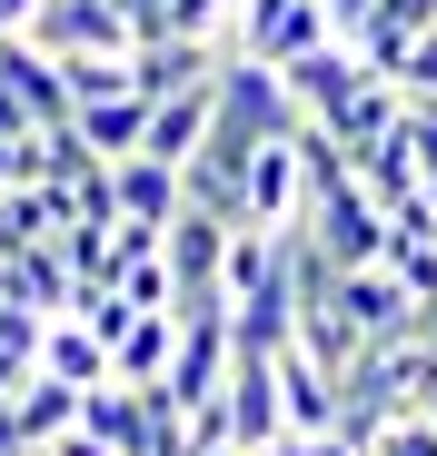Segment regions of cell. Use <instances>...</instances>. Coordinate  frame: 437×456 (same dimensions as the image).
Segmentation results:
<instances>
[{"label":"cell","instance_id":"cell-1","mask_svg":"<svg viewBox=\"0 0 437 456\" xmlns=\"http://www.w3.org/2000/svg\"><path fill=\"white\" fill-rule=\"evenodd\" d=\"M229 40H239V60H268V69H288V60L328 50V40H338V20L318 11V0H239Z\"/></svg>","mask_w":437,"mask_h":456},{"label":"cell","instance_id":"cell-2","mask_svg":"<svg viewBox=\"0 0 437 456\" xmlns=\"http://www.w3.org/2000/svg\"><path fill=\"white\" fill-rule=\"evenodd\" d=\"M299 239H318L338 268H388V208L368 189H328L299 208Z\"/></svg>","mask_w":437,"mask_h":456},{"label":"cell","instance_id":"cell-3","mask_svg":"<svg viewBox=\"0 0 437 456\" xmlns=\"http://www.w3.org/2000/svg\"><path fill=\"white\" fill-rule=\"evenodd\" d=\"M21 40H40L50 60H80V50H139V30H129L120 0H40Z\"/></svg>","mask_w":437,"mask_h":456},{"label":"cell","instance_id":"cell-4","mask_svg":"<svg viewBox=\"0 0 437 456\" xmlns=\"http://www.w3.org/2000/svg\"><path fill=\"white\" fill-rule=\"evenodd\" d=\"M218 407H229V436H239V456L278 446V436H288V397H278V357L239 347V367H229V387H218Z\"/></svg>","mask_w":437,"mask_h":456},{"label":"cell","instance_id":"cell-5","mask_svg":"<svg viewBox=\"0 0 437 456\" xmlns=\"http://www.w3.org/2000/svg\"><path fill=\"white\" fill-rule=\"evenodd\" d=\"M218 119H229V129H249V139H288L309 110L288 100V80H278L268 60H229V69H218Z\"/></svg>","mask_w":437,"mask_h":456},{"label":"cell","instance_id":"cell-6","mask_svg":"<svg viewBox=\"0 0 437 456\" xmlns=\"http://www.w3.org/2000/svg\"><path fill=\"white\" fill-rule=\"evenodd\" d=\"M229 367H239V338L229 318H179V357H169V407H218V387H229Z\"/></svg>","mask_w":437,"mask_h":456},{"label":"cell","instance_id":"cell-7","mask_svg":"<svg viewBox=\"0 0 437 456\" xmlns=\"http://www.w3.org/2000/svg\"><path fill=\"white\" fill-rule=\"evenodd\" d=\"M218 69H229L218 40H139V50H129V90L160 110V100H179V90H218Z\"/></svg>","mask_w":437,"mask_h":456},{"label":"cell","instance_id":"cell-8","mask_svg":"<svg viewBox=\"0 0 437 456\" xmlns=\"http://www.w3.org/2000/svg\"><path fill=\"white\" fill-rule=\"evenodd\" d=\"M0 90H11L40 129H70L80 119V100H70V80H60V60L40 50V40H0Z\"/></svg>","mask_w":437,"mask_h":456},{"label":"cell","instance_id":"cell-9","mask_svg":"<svg viewBox=\"0 0 437 456\" xmlns=\"http://www.w3.org/2000/svg\"><path fill=\"white\" fill-rule=\"evenodd\" d=\"M70 427H80V387H60V377H30V387L0 407V446H21V456H50Z\"/></svg>","mask_w":437,"mask_h":456},{"label":"cell","instance_id":"cell-10","mask_svg":"<svg viewBox=\"0 0 437 456\" xmlns=\"http://www.w3.org/2000/svg\"><path fill=\"white\" fill-rule=\"evenodd\" d=\"M278 80H288V100H299L309 119H338L358 90H368V60H358L348 40H328V50H309V60H288Z\"/></svg>","mask_w":437,"mask_h":456},{"label":"cell","instance_id":"cell-11","mask_svg":"<svg viewBox=\"0 0 437 456\" xmlns=\"http://www.w3.org/2000/svg\"><path fill=\"white\" fill-rule=\"evenodd\" d=\"M299 208H309L299 129H288V139H259V159H249V228H299Z\"/></svg>","mask_w":437,"mask_h":456},{"label":"cell","instance_id":"cell-12","mask_svg":"<svg viewBox=\"0 0 437 456\" xmlns=\"http://www.w3.org/2000/svg\"><path fill=\"white\" fill-rule=\"evenodd\" d=\"M110 199H120V218H139V228H169L189 199H179V169L169 159H150V149H139V159H110Z\"/></svg>","mask_w":437,"mask_h":456},{"label":"cell","instance_id":"cell-13","mask_svg":"<svg viewBox=\"0 0 437 456\" xmlns=\"http://www.w3.org/2000/svg\"><path fill=\"white\" fill-rule=\"evenodd\" d=\"M80 436H100L110 456H139V446H150V387H120V377L90 387L80 397Z\"/></svg>","mask_w":437,"mask_h":456},{"label":"cell","instance_id":"cell-14","mask_svg":"<svg viewBox=\"0 0 437 456\" xmlns=\"http://www.w3.org/2000/svg\"><path fill=\"white\" fill-rule=\"evenodd\" d=\"M209 129H218V90H179V100H160V110H150V159L189 169L199 149H209Z\"/></svg>","mask_w":437,"mask_h":456},{"label":"cell","instance_id":"cell-15","mask_svg":"<svg viewBox=\"0 0 437 456\" xmlns=\"http://www.w3.org/2000/svg\"><path fill=\"white\" fill-rule=\"evenodd\" d=\"M278 397H288V436H328L338 427V377L299 347H278Z\"/></svg>","mask_w":437,"mask_h":456},{"label":"cell","instance_id":"cell-16","mask_svg":"<svg viewBox=\"0 0 437 456\" xmlns=\"http://www.w3.org/2000/svg\"><path fill=\"white\" fill-rule=\"evenodd\" d=\"M40 377H60V387H110V347L80 328V318H50V338H40Z\"/></svg>","mask_w":437,"mask_h":456},{"label":"cell","instance_id":"cell-17","mask_svg":"<svg viewBox=\"0 0 437 456\" xmlns=\"http://www.w3.org/2000/svg\"><path fill=\"white\" fill-rule=\"evenodd\" d=\"M169 357H179V318L160 308V318H139V328L110 347V377H120V387H160V377H169Z\"/></svg>","mask_w":437,"mask_h":456},{"label":"cell","instance_id":"cell-18","mask_svg":"<svg viewBox=\"0 0 437 456\" xmlns=\"http://www.w3.org/2000/svg\"><path fill=\"white\" fill-rule=\"evenodd\" d=\"M80 139L100 149V159H139V149H150V100H90Z\"/></svg>","mask_w":437,"mask_h":456},{"label":"cell","instance_id":"cell-19","mask_svg":"<svg viewBox=\"0 0 437 456\" xmlns=\"http://www.w3.org/2000/svg\"><path fill=\"white\" fill-rule=\"evenodd\" d=\"M60 80H70V100H139L129 90V50H80V60H60Z\"/></svg>","mask_w":437,"mask_h":456},{"label":"cell","instance_id":"cell-20","mask_svg":"<svg viewBox=\"0 0 437 456\" xmlns=\"http://www.w3.org/2000/svg\"><path fill=\"white\" fill-rule=\"evenodd\" d=\"M70 318H80V328H90L100 347H120V338L139 328V308H129L120 288H70Z\"/></svg>","mask_w":437,"mask_h":456},{"label":"cell","instance_id":"cell-21","mask_svg":"<svg viewBox=\"0 0 437 456\" xmlns=\"http://www.w3.org/2000/svg\"><path fill=\"white\" fill-rule=\"evenodd\" d=\"M388 278L427 308V297H437V239H388Z\"/></svg>","mask_w":437,"mask_h":456},{"label":"cell","instance_id":"cell-22","mask_svg":"<svg viewBox=\"0 0 437 456\" xmlns=\"http://www.w3.org/2000/svg\"><path fill=\"white\" fill-rule=\"evenodd\" d=\"M40 338H50V318L21 308V297H0V357H11V367H40Z\"/></svg>","mask_w":437,"mask_h":456},{"label":"cell","instance_id":"cell-23","mask_svg":"<svg viewBox=\"0 0 437 456\" xmlns=\"http://www.w3.org/2000/svg\"><path fill=\"white\" fill-rule=\"evenodd\" d=\"M398 139H408V159H417V179L437 189V100H408V119H398Z\"/></svg>","mask_w":437,"mask_h":456},{"label":"cell","instance_id":"cell-24","mask_svg":"<svg viewBox=\"0 0 437 456\" xmlns=\"http://www.w3.org/2000/svg\"><path fill=\"white\" fill-rule=\"evenodd\" d=\"M368 456H437V417H417V407H408V417H388Z\"/></svg>","mask_w":437,"mask_h":456},{"label":"cell","instance_id":"cell-25","mask_svg":"<svg viewBox=\"0 0 437 456\" xmlns=\"http://www.w3.org/2000/svg\"><path fill=\"white\" fill-rule=\"evenodd\" d=\"M318 11L338 20V40H358V20H368V11H378V0H318Z\"/></svg>","mask_w":437,"mask_h":456},{"label":"cell","instance_id":"cell-26","mask_svg":"<svg viewBox=\"0 0 437 456\" xmlns=\"http://www.w3.org/2000/svg\"><path fill=\"white\" fill-rule=\"evenodd\" d=\"M0 139H40V119H30V110H21L11 90H0Z\"/></svg>","mask_w":437,"mask_h":456},{"label":"cell","instance_id":"cell-27","mask_svg":"<svg viewBox=\"0 0 437 456\" xmlns=\"http://www.w3.org/2000/svg\"><path fill=\"white\" fill-rule=\"evenodd\" d=\"M30 11H40V0H0V40H21V30H30Z\"/></svg>","mask_w":437,"mask_h":456},{"label":"cell","instance_id":"cell-28","mask_svg":"<svg viewBox=\"0 0 437 456\" xmlns=\"http://www.w3.org/2000/svg\"><path fill=\"white\" fill-rule=\"evenodd\" d=\"M259 456H309V436H278V446H259Z\"/></svg>","mask_w":437,"mask_h":456},{"label":"cell","instance_id":"cell-29","mask_svg":"<svg viewBox=\"0 0 437 456\" xmlns=\"http://www.w3.org/2000/svg\"><path fill=\"white\" fill-rule=\"evenodd\" d=\"M199 456H239V446H199Z\"/></svg>","mask_w":437,"mask_h":456},{"label":"cell","instance_id":"cell-30","mask_svg":"<svg viewBox=\"0 0 437 456\" xmlns=\"http://www.w3.org/2000/svg\"><path fill=\"white\" fill-rule=\"evenodd\" d=\"M427 338H437V297H427Z\"/></svg>","mask_w":437,"mask_h":456},{"label":"cell","instance_id":"cell-31","mask_svg":"<svg viewBox=\"0 0 437 456\" xmlns=\"http://www.w3.org/2000/svg\"><path fill=\"white\" fill-rule=\"evenodd\" d=\"M417 417H437V387H427V407H417Z\"/></svg>","mask_w":437,"mask_h":456}]
</instances>
